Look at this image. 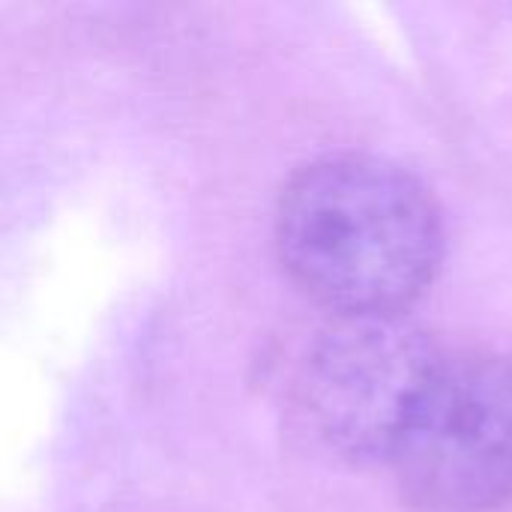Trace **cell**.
<instances>
[{"mask_svg": "<svg viewBox=\"0 0 512 512\" xmlns=\"http://www.w3.org/2000/svg\"><path fill=\"white\" fill-rule=\"evenodd\" d=\"M423 512H492L512 501V363L441 357L390 456Z\"/></svg>", "mask_w": 512, "mask_h": 512, "instance_id": "obj_2", "label": "cell"}, {"mask_svg": "<svg viewBox=\"0 0 512 512\" xmlns=\"http://www.w3.org/2000/svg\"><path fill=\"white\" fill-rule=\"evenodd\" d=\"M276 243L297 288L336 318H390L432 285L444 225L432 192L408 168L336 153L285 186Z\"/></svg>", "mask_w": 512, "mask_h": 512, "instance_id": "obj_1", "label": "cell"}, {"mask_svg": "<svg viewBox=\"0 0 512 512\" xmlns=\"http://www.w3.org/2000/svg\"><path fill=\"white\" fill-rule=\"evenodd\" d=\"M438 363V348L402 315L336 318L303 360L300 414L330 453L390 462Z\"/></svg>", "mask_w": 512, "mask_h": 512, "instance_id": "obj_3", "label": "cell"}]
</instances>
